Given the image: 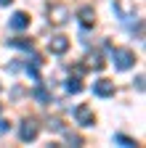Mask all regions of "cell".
<instances>
[{
  "instance_id": "1",
  "label": "cell",
  "mask_w": 146,
  "mask_h": 148,
  "mask_svg": "<svg viewBox=\"0 0 146 148\" xmlns=\"http://www.w3.org/2000/svg\"><path fill=\"white\" fill-rule=\"evenodd\" d=\"M112 50V61H114V66L117 69H130L133 64H136V53L130 50V48H109Z\"/></svg>"
},
{
  "instance_id": "2",
  "label": "cell",
  "mask_w": 146,
  "mask_h": 148,
  "mask_svg": "<svg viewBox=\"0 0 146 148\" xmlns=\"http://www.w3.org/2000/svg\"><path fill=\"white\" fill-rule=\"evenodd\" d=\"M37 135H40V127H37V122H35V119H24V122L19 124V138H21V143L37 140Z\"/></svg>"
},
{
  "instance_id": "3",
  "label": "cell",
  "mask_w": 146,
  "mask_h": 148,
  "mask_svg": "<svg viewBox=\"0 0 146 148\" xmlns=\"http://www.w3.org/2000/svg\"><path fill=\"white\" fill-rule=\"evenodd\" d=\"M48 18H51L56 27H64V24L69 21V8L61 5V3H53V5H48Z\"/></svg>"
},
{
  "instance_id": "4",
  "label": "cell",
  "mask_w": 146,
  "mask_h": 148,
  "mask_svg": "<svg viewBox=\"0 0 146 148\" xmlns=\"http://www.w3.org/2000/svg\"><path fill=\"white\" fill-rule=\"evenodd\" d=\"M75 119H77L80 127H93L96 124V114H93V108H90L88 103H80L75 108Z\"/></svg>"
},
{
  "instance_id": "5",
  "label": "cell",
  "mask_w": 146,
  "mask_h": 148,
  "mask_svg": "<svg viewBox=\"0 0 146 148\" xmlns=\"http://www.w3.org/2000/svg\"><path fill=\"white\" fill-rule=\"evenodd\" d=\"M48 50H51L53 56H64V53L69 50V37H64V34H53L51 40H48Z\"/></svg>"
},
{
  "instance_id": "6",
  "label": "cell",
  "mask_w": 146,
  "mask_h": 148,
  "mask_svg": "<svg viewBox=\"0 0 146 148\" xmlns=\"http://www.w3.org/2000/svg\"><path fill=\"white\" fill-rule=\"evenodd\" d=\"M93 95H98V98H112L114 95V82H109V79L93 82Z\"/></svg>"
},
{
  "instance_id": "7",
  "label": "cell",
  "mask_w": 146,
  "mask_h": 148,
  "mask_svg": "<svg viewBox=\"0 0 146 148\" xmlns=\"http://www.w3.org/2000/svg\"><path fill=\"white\" fill-rule=\"evenodd\" d=\"M8 27H11L13 32H24V29L29 27V16H27L24 11H16V13L11 16V21H8Z\"/></svg>"
},
{
  "instance_id": "8",
  "label": "cell",
  "mask_w": 146,
  "mask_h": 148,
  "mask_svg": "<svg viewBox=\"0 0 146 148\" xmlns=\"http://www.w3.org/2000/svg\"><path fill=\"white\" fill-rule=\"evenodd\" d=\"M77 18H80L82 27H93V24H96V11L90 8V5H82V8L77 11Z\"/></svg>"
},
{
  "instance_id": "9",
  "label": "cell",
  "mask_w": 146,
  "mask_h": 148,
  "mask_svg": "<svg viewBox=\"0 0 146 148\" xmlns=\"http://www.w3.org/2000/svg\"><path fill=\"white\" fill-rule=\"evenodd\" d=\"M11 48H21V50H32V40H27V37H16V40H8Z\"/></svg>"
},
{
  "instance_id": "10",
  "label": "cell",
  "mask_w": 146,
  "mask_h": 148,
  "mask_svg": "<svg viewBox=\"0 0 146 148\" xmlns=\"http://www.w3.org/2000/svg\"><path fill=\"white\" fill-rule=\"evenodd\" d=\"M64 87H66V92H72V95H77V92L82 90V82H80L77 77H72V79H66V85H64Z\"/></svg>"
},
{
  "instance_id": "11",
  "label": "cell",
  "mask_w": 146,
  "mask_h": 148,
  "mask_svg": "<svg viewBox=\"0 0 146 148\" xmlns=\"http://www.w3.org/2000/svg\"><path fill=\"white\" fill-rule=\"evenodd\" d=\"M88 64H90V69H96V71L104 69V58H101L98 53H90V56H88Z\"/></svg>"
},
{
  "instance_id": "12",
  "label": "cell",
  "mask_w": 146,
  "mask_h": 148,
  "mask_svg": "<svg viewBox=\"0 0 146 148\" xmlns=\"http://www.w3.org/2000/svg\"><path fill=\"white\" fill-rule=\"evenodd\" d=\"M114 140L122 143L125 148H133V145H136V140H133V138H127V135H114Z\"/></svg>"
},
{
  "instance_id": "13",
  "label": "cell",
  "mask_w": 146,
  "mask_h": 148,
  "mask_svg": "<svg viewBox=\"0 0 146 148\" xmlns=\"http://www.w3.org/2000/svg\"><path fill=\"white\" fill-rule=\"evenodd\" d=\"M35 98H37V101H43V103H48V101H51V95H48L43 87H37V90H35Z\"/></svg>"
},
{
  "instance_id": "14",
  "label": "cell",
  "mask_w": 146,
  "mask_h": 148,
  "mask_svg": "<svg viewBox=\"0 0 146 148\" xmlns=\"http://www.w3.org/2000/svg\"><path fill=\"white\" fill-rule=\"evenodd\" d=\"M61 132L66 135V140H69V143H77V145L82 143V138H80V135H75V132H69V130H61Z\"/></svg>"
},
{
  "instance_id": "15",
  "label": "cell",
  "mask_w": 146,
  "mask_h": 148,
  "mask_svg": "<svg viewBox=\"0 0 146 148\" xmlns=\"http://www.w3.org/2000/svg\"><path fill=\"white\" fill-rule=\"evenodd\" d=\"M48 127H51V130H56V132H61V130H64L59 119H51V122H48Z\"/></svg>"
},
{
  "instance_id": "16",
  "label": "cell",
  "mask_w": 146,
  "mask_h": 148,
  "mask_svg": "<svg viewBox=\"0 0 146 148\" xmlns=\"http://www.w3.org/2000/svg\"><path fill=\"white\" fill-rule=\"evenodd\" d=\"M136 87L143 92V74H138V77H136Z\"/></svg>"
},
{
  "instance_id": "17",
  "label": "cell",
  "mask_w": 146,
  "mask_h": 148,
  "mask_svg": "<svg viewBox=\"0 0 146 148\" xmlns=\"http://www.w3.org/2000/svg\"><path fill=\"white\" fill-rule=\"evenodd\" d=\"M6 130H8V124H6L3 119H0V132H6Z\"/></svg>"
},
{
  "instance_id": "18",
  "label": "cell",
  "mask_w": 146,
  "mask_h": 148,
  "mask_svg": "<svg viewBox=\"0 0 146 148\" xmlns=\"http://www.w3.org/2000/svg\"><path fill=\"white\" fill-rule=\"evenodd\" d=\"M13 3V0H0V5H11Z\"/></svg>"
}]
</instances>
